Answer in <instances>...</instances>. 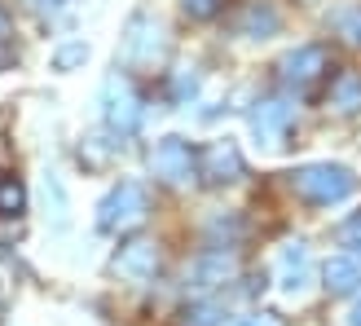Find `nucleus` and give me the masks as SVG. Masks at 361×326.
Listing matches in <instances>:
<instances>
[{"mask_svg":"<svg viewBox=\"0 0 361 326\" xmlns=\"http://www.w3.org/2000/svg\"><path fill=\"white\" fill-rule=\"evenodd\" d=\"M291 190L300 198H309V203H317V207H331V203H344L357 190V176L344 163H309V168L291 172Z\"/></svg>","mask_w":361,"mask_h":326,"instance_id":"obj_1","label":"nucleus"},{"mask_svg":"<svg viewBox=\"0 0 361 326\" xmlns=\"http://www.w3.org/2000/svg\"><path fill=\"white\" fill-rule=\"evenodd\" d=\"M150 216V194L141 181H119L97 203V229L102 234H123V229H137L141 221Z\"/></svg>","mask_w":361,"mask_h":326,"instance_id":"obj_2","label":"nucleus"},{"mask_svg":"<svg viewBox=\"0 0 361 326\" xmlns=\"http://www.w3.org/2000/svg\"><path fill=\"white\" fill-rule=\"evenodd\" d=\"M331 76V49L326 44H300L278 62V80L295 93H313V88Z\"/></svg>","mask_w":361,"mask_h":326,"instance_id":"obj_3","label":"nucleus"},{"mask_svg":"<svg viewBox=\"0 0 361 326\" xmlns=\"http://www.w3.org/2000/svg\"><path fill=\"white\" fill-rule=\"evenodd\" d=\"M102 115L106 123L119 133V137H128L137 133V123H141V97H137V88L128 76H111L102 84Z\"/></svg>","mask_w":361,"mask_h":326,"instance_id":"obj_4","label":"nucleus"},{"mask_svg":"<svg viewBox=\"0 0 361 326\" xmlns=\"http://www.w3.org/2000/svg\"><path fill=\"white\" fill-rule=\"evenodd\" d=\"M150 172L164 181V186H185V181L198 172V150L185 137H164L150 150Z\"/></svg>","mask_w":361,"mask_h":326,"instance_id":"obj_5","label":"nucleus"},{"mask_svg":"<svg viewBox=\"0 0 361 326\" xmlns=\"http://www.w3.org/2000/svg\"><path fill=\"white\" fill-rule=\"evenodd\" d=\"M168 58V31L154 23V18H133L128 40H123V62L128 66H159Z\"/></svg>","mask_w":361,"mask_h":326,"instance_id":"obj_6","label":"nucleus"},{"mask_svg":"<svg viewBox=\"0 0 361 326\" xmlns=\"http://www.w3.org/2000/svg\"><path fill=\"white\" fill-rule=\"evenodd\" d=\"M291 123H295V106L286 97H264V102H256V111H251V133H256L260 146H269V150H278L286 141Z\"/></svg>","mask_w":361,"mask_h":326,"instance_id":"obj_7","label":"nucleus"},{"mask_svg":"<svg viewBox=\"0 0 361 326\" xmlns=\"http://www.w3.org/2000/svg\"><path fill=\"white\" fill-rule=\"evenodd\" d=\"M111 269H115L123 282H150L159 274V247L150 239H133V243L119 247V256H115Z\"/></svg>","mask_w":361,"mask_h":326,"instance_id":"obj_8","label":"nucleus"},{"mask_svg":"<svg viewBox=\"0 0 361 326\" xmlns=\"http://www.w3.org/2000/svg\"><path fill=\"white\" fill-rule=\"evenodd\" d=\"M198 176L207 181V186H233V181L243 176V155L233 141H216L198 155Z\"/></svg>","mask_w":361,"mask_h":326,"instance_id":"obj_9","label":"nucleus"},{"mask_svg":"<svg viewBox=\"0 0 361 326\" xmlns=\"http://www.w3.org/2000/svg\"><path fill=\"white\" fill-rule=\"evenodd\" d=\"M238 274V256L233 251H207V256H198V265L190 269V286L194 291H212V286L229 282Z\"/></svg>","mask_w":361,"mask_h":326,"instance_id":"obj_10","label":"nucleus"},{"mask_svg":"<svg viewBox=\"0 0 361 326\" xmlns=\"http://www.w3.org/2000/svg\"><path fill=\"white\" fill-rule=\"evenodd\" d=\"M278 282L282 291H304V282H309V247L304 243H286L282 256H278Z\"/></svg>","mask_w":361,"mask_h":326,"instance_id":"obj_11","label":"nucleus"},{"mask_svg":"<svg viewBox=\"0 0 361 326\" xmlns=\"http://www.w3.org/2000/svg\"><path fill=\"white\" fill-rule=\"evenodd\" d=\"M322 286H326L331 296H348L361 286V260L357 256H331L322 265Z\"/></svg>","mask_w":361,"mask_h":326,"instance_id":"obj_12","label":"nucleus"},{"mask_svg":"<svg viewBox=\"0 0 361 326\" xmlns=\"http://www.w3.org/2000/svg\"><path fill=\"white\" fill-rule=\"evenodd\" d=\"M326 106L335 115H357L361 111V76H357V71H339V76L331 80Z\"/></svg>","mask_w":361,"mask_h":326,"instance_id":"obj_13","label":"nucleus"},{"mask_svg":"<svg viewBox=\"0 0 361 326\" xmlns=\"http://www.w3.org/2000/svg\"><path fill=\"white\" fill-rule=\"evenodd\" d=\"M326 23H331V31L348 49H361V5H339V9H331Z\"/></svg>","mask_w":361,"mask_h":326,"instance_id":"obj_14","label":"nucleus"},{"mask_svg":"<svg viewBox=\"0 0 361 326\" xmlns=\"http://www.w3.org/2000/svg\"><path fill=\"white\" fill-rule=\"evenodd\" d=\"M27 207V190L18 176H0V216H18Z\"/></svg>","mask_w":361,"mask_h":326,"instance_id":"obj_15","label":"nucleus"},{"mask_svg":"<svg viewBox=\"0 0 361 326\" xmlns=\"http://www.w3.org/2000/svg\"><path fill=\"white\" fill-rule=\"evenodd\" d=\"M18 62V40H13V18L0 9V71Z\"/></svg>","mask_w":361,"mask_h":326,"instance_id":"obj_16","label":"nucleus"},{"mask_svg":"<svg viewBox=\"0 0 361 326\" xmlns=\"http://www.w3.org/2000/svg\"><path fill=\"white\" fill-rule=\"evenodd\" d=\"M180 9H185V18H194V23H207V18H216L225 9V0H180Z\"/></svg>","mask_w":361,"mask_h":326,"instance_id":"obj_17","label":"nucleus"},{"mask_svg":"<svg viewBox=\"0 0 361 326\" xmlns=\"http://www.w3.org/2000/svg\"><path fill=\"white\" fill-rule=\"evenodd\" d=\"M180 326H221V309L216 304H194V309H185Z\"/></svg>","mask_w":361,"mask_h":326,"instance_id":"obj_18","label":"nucleus"},{"mask_svg":"<svg viewBox=\"0 0 361 326\" xmlns=\"http://www.w3.org/2000/svg\"><path fill=\"white\" fill-rule=\"evenodd\" d=\"M84 58H88L84 44H62L58 53H53V66H58V71H71V66H80Z\"/></svg>","mask_w":361,"mask_h":326,"instance_id":"obj_19","label":"nucleus"},{"mask_svg":"<svg viewBox=\"0 0 361 326\" xmlns=\"http://www.w3.org/2000/svg\"><path fill=\"white\" fill-rule=\"evenodd\" d=\"M335 239L344 243V247H357V251H361V212H357V216H348V221L339 225V234H335Z\"/></svg>","mask_w":361,"mask_h":326,"instance_id":"obj_20","label":"nucleus"},{"mask_svg":"<svg viewBox=\"0 0 361 326\" xmlns=\"http://www.w3.org/2000/svg\"><path fill=\"white\" fill-rule=\"evenodd\" d=\"M278 27V13L274 9H251L247 13V31H274Z\"/></svg>","mask_w":361,"mask_h":326,"instance_id":"obj_21","label":"nucleus"},{"mask_svg":"<svg viewBox=\"0 0 361 326\" xmlns=\"http://www.w3.org/2000/svg\"><path fill=\"white\" fill-rule=\"evenodd\" d=\"M233 326H282V318H274V313H256V318H243V322H233Z\"/></svg>","mask_w":361,"mask_h":326,"instance_id":"obj_22","label":"nucleus"},{"mask_svg":"<svg viewBox=\"0 0 361 326\" xmlns=\"http://www.w3.org/2000/svg\"><path fill=\"white\" fill-rule=\"evenodd\" d=\"M348 326H361V300L353 304V313H348Z\"/></svg>","mask_w":361,"mask_h":326,"instance_id":"obj_23","label":"nucleus"}]
</instances>
